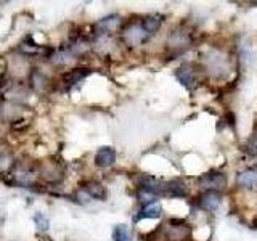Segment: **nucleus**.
<instances>
[{
  "label": "nucleus",
  "mask_w": 257,
  "mask_h": 241,
  "mask_svg": "<svg viewBox=\"0 0 257 241\" xmlns=\"http://www.w3.org/2000/svg\"><path fill=\"white\" fill-rule=\"evenodd\" d=\"M163 233L167 241H187L191 236V227L183 220L172 219L163 227Z\"/></svg>",
  "instance_id": "nucleus-4"
},
{
  "label": "nucleus",
  "mask_w": 257,
  "mask_h": 241,
  "mask_svg": "<svg viewBox=\"0 0 257 241\" xmlns=\"http://www.w3.org/2000/svg\"><path fill=\"white\" fill-rule=\"evenodd\" d=\"M142 24L145 31L148 32V36H155L158 29L161 28V24H163V16L161 15H148V16H143L142 18Z\"/></svg>",
  "instance_id": "nucleus-16"
},
{
  "label": "nucleus",
  "mask_w": 257,
  "mask_h": 241,
  "mask_svg": "<svg viewBox=\"0 0 257 241\" xmlns=\"http://www.w3.org/2000/svg\"><path fill=\"white\" fill-rule=\"evenodd\" d=\"M90 72H92V69H88V68H76V69H71V71H68L66 74L63 76V82L66 84V87H72V85L79 84L82 79H85L88 74H90Z\"/></svg>",
  "instance_id": "nucleus-15"
},
{
  "label": "nucleus",
  "mask_w": 257,
  "mask_h": 241,
  "mask_svg": "<svg viewBox=\"0 0 257 241\" xmlns=\"http://www.w3.org/2000/svg\"><path fill=\"white\" fill-rule=\"evenodd\" d=\"M120 26V16L119 15H109L106 18L100 20L95 24L96 34H109Z\"/></svg>",
  "instance_id": "nucleus-13"
},
{
  "label": "nucleus",
  "mask_w": 257,
  "mask_h": 241,
  "mask_svg": "<svg viewBox=\"0 0 257 241\" xmlns=\"http://www.w3.org/2000/svg\"><path fill=\"white\" fill-rule=\"evenodd\" d=\"M82 191L85 193L88 198H93V199H98V201L106 199V196H108L106 188H104L101 183L95 182V180H90V182L84 183Z\"/></svg>",
  "instance_id": "nucleus-14"
},
{
  "label": "nucleus",
  "mask_w": 257,
  "mask_h": 241,
  "mask_svg": "<svg viewBox=\"0 0 257 241\" xmlns=\"http://www.w3.org/2000/svg\"><path fill=\"white\" fill-rule=\"evenodd\" d=\"M135 185H137V190L151 193V195L156 196V198H164L166 182L159 180L158 177H155V175L140 174L139 177H135Z\"/></svg>",
  "instance_id": "nucleus-5"
},
{
  "label": "nucleus",
  "mask_w": 257,
  "mask_h": 241,
  "mask_svg": "<svg viewBox=\"0 0 257 241\" xmlns=\"http://www.w3.org/2000/svg\"><path fill=\"white\" fill-rule=\"evenodd\" d=\"M120 39H122V42L127 47L135 48V47H140L147 42L150 36H148V32L145 31L142 20H132L125 24L122 31H120Z\"/></svg>",
  "instance_id": "nucleus-2"
},
{
  "label": "nucleus",
  "mask_w": 257,
  "mask_h": 241,
  "mask_svg": "<svg viewBox=\"0 0 257 241\" xmlns=\"http://www.w3.org/2000/svg\"><path fill=\"white\" fill-rule=\"evenodd\" d=\"M246 151L251 156H257V132H254L251 139L247 140V143H246Z\"/></svg>",
  "instance_id": "nucleus-19"
},
{
  "label": "nucleus",
  "mask_w": 257,
  "mask_h": 241,
  "mask_svg": "<svg viewBox=\"0 0 257 241\" xmlns=\"http://www.w3.org/2000/svg\"><path fill=\"white\" fill-rule=\"evenodd\" d=\"M236 185L239 188L252 191L257 190V169H244L236 175Z\"/></svg>",
  "instance_id": "nucleus-9"
},
{
  "label": "nucleus",
  "mask_w": 257,
  "mask_h": 241,
  "mask_svg": "<svg viewBox=\"0 0 257 241\" xmlns=\"http://www.w3.org/2000/svg\"><path fill=\"white\" fill-rule=\"evenodd\" d=\"M201 66L212 79H225L231 72V60L227 52L217 47H207L201 53Z\"/></svg>",
  "instance_id": "nucleus-1"
},
{
  "label": "nucleus",
  "mask_w": 257,
  "mask_h": 241,
  "mask_svg": "<svg viewBox=\"0 0 257 241\" xmlns=\"http://www.w3.org/2000/svg\"><path fill=\"white\" fill-rule=\"evenodd\" d=\"M222 203V193L219 191H203L196 199V204L199 209L207 212H214L219 209Z\"/></svg>",
  "instance_id": "nucleus-8"
},
{
  "label": "nucleus",
  "mask_w": 257,
  "mask_h": 241,
  "mask_svg": "<svg viewBox=\"0 0 257 241\" xmlns=\"http://www.w3.org/2000/svg\"><path fill=\"white\" fill-rule=\"evenodd\" d=\"M175 77L179 79V82L187 88L193 90L198 85V71L191 63H183L182 66L175 69Z\"/></svg>",
  "instance_id": "nucleus-7"
},
{
  "label": "nucleus",
  "mask_w": 257,
  "mask_h": 241,
  "mask_svg": "<svg viewBox=\"0 0 257 241\" xmlns=\"http://www.w3.org/2000/svg\"><path fill=\"white\" fill-rule=\"evenodd\" d=\"M198 187L201 190L204 191H219L222 193L225 188H227V174L222 172V171H215V169H212V171L209 172H204L201 174L198 177Z\"/></svg>",
  "instance_id": "nucleus-3"
},
{
  "label": "nucleus",
  "mask_w": 257,
  "mask_h": 241,
  "mask_svg": "<svg viewBox=\"0 0 257 241\" xmlns=\"http://www.w3.org/2000/svg\"><path fill=\"white\" fill-rule=\"evenodd\" d=\"M112 241H132V231L127 225H116L112 230Z\"/></svg>",
  "instance_id": "nucleus-17"
},
{
  "label": "nucleus",
  "mask_w": 257,
  "mask_h": 241,
  "mask_svg": "<svg viewBox=\"0 0 257 241\" xmlns=\"http://www.w3.org/2000/svg\"><path fill=\"white\" fill-rule=\"evenodd\" d=\"M116 150L111 147H101L98 151L95 153V166L98 167H111L116 163Z\"/></svg>",
  "instance_id": "nucleus-12"
},
{
  "label": "nucleus",
  "mask_w": 257,
  "mask_h": 241,
  "mask_svg": "<svg viewBox=\"0 0 257 241\" xmlns=\"http://www.w3.org/2000/svg\"><path fill=\"white\" fill-rule=\"evenodd\" d=\"M164 196L166 198H187L188 196L187 183L180 179H174V180L166 182Z\"/></svg>",
  "instance_id": "nucleus-10"
},
{
  "label": "nucleus",
  "mask_w": 257,
  "mask_h": 241,
  "mask_svg": "<svg viewBox=\"0 0 257 241\" xmlns=\"http://www.w3.org/2000/svg\"><path fill=\"white\" fill-rule=\"evenodd\" d=\"M161 215H163V207H161L158 201H155V203L143 204L140 211L134 217V222H140L143 219H159Z\"/></svg>",
  "instance_id": "nucleus-11"
},
{
  "label": "nucleus",
  "mask_w": 257,
  "mask_h": 241,
  "mask_svg": "<svg viewBox=\"0 0 257 241\" xmlns=\"http://www.w3.org/2000/svg\"><path fill=\"white\" fill-rule=\"evenodd\" d=\"M193 42V36L188 29H185L183 26L175 28L172 32H169L167 36V48L171 50H185L187 47H190V44Z\"/></svg>",
  "instance_id": "nucleus-6"
},
{
  "label": "nucleus",
  "mask_w": 257,
  "mask_h": 241,
  "mask_svg": "<svg viewBox=\"0 0 257 241\" xmlns=\"http://www.w3.org/2000/svg\"><path fill=\"white\" fill-rule=\"evenodd\" d=\"M34 222L37 225V230H40V231H47L48 230V219L44 214H36L34 215Z\"/></svg>",
  "instance_id": "nucleus-18"
}]
</instances>
